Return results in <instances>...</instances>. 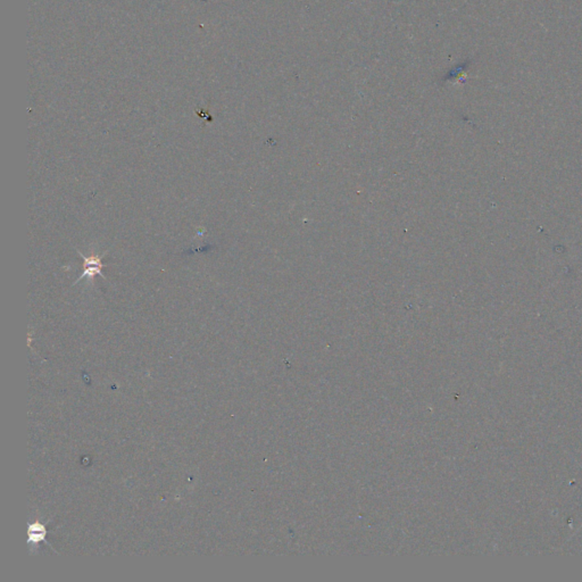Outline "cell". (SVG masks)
<instances>
[{
  "label": "cell",
  "mask_w": 582,
  "mask_h": 582,
  "mask_svg": "<svg viewBox=\"0 0 582 582\" xmlns=\"http://www.w3.org/2000/svg\"><path fill=\"white\" fill-rule=\"evenodd\" d=\"M79 253L81 259H83V268H85V271L83 273L80 275L79 279L76 280L74 285L81 281L82 279H85V278H89L90 280H93V278L96 277V275H100L102 279H105V275L102 274V268H105L107 266V264H104L102 262V259H104L106 253L102 254V255H98V256H90V257H85L81 251H78Z\"/></svg>",
  "instance_id": "cell-1"
}]
</instances>
